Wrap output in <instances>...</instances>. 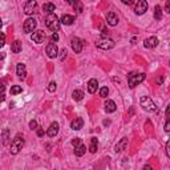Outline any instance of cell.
<instances>
[{"instance_id": "e0dca14e", "label": "cell", "mask_w": 170, "mask_h": 170, "mask_svg": "<svg viewBox=\"0 0 170 170\" xmlns=\"http://www.w3.org/2000/svg\"><path fill=\"white\" fill-rule=\"evenodd\" d=\"M145 48H156L158 45V39L156 36H152V37L146 39L145 40Z\"/></svg>"}, {"instance_id": "f546056e", "label": "cell", "mask_w": 170, "mask_h": 170, "mask_svg": "<svg viewBox=\"0 0 170 170\" xmlns=\"http://www.w3.org/2000/svg\"><path fill=\"white\" fill-rule=\"evenodd\" d=\"M8 133H9L8 129H5V130L3 132V144L4 145L8 144Z\"/></svg>"}, {"instance_id": "4fadbf2b", "label": "cell", "mask_w": 170, "mask_h": 170, "mask_svg": "<svg viewBox=\"0 0 170 170\" xmlns=\"http://www.w3.org/2000/svg\"><path fill=\"white\" fill-rule=\"evenodd\" d=\"M104 109L106 113H114L117 111V106H116L114 101H112V100H106L105 104H104Z\"/></svg>"}, {"instance_id": "ee69618b", "label": "cell", "mask_w": 170, "mask_h": 170, "mask_svg": "<svg viewBox=\"0 0 170 170\" xmlns=\"http://www.w3.org/2000/svg\"><path fill=\"white\" fill-rule=\"evenodd\" d=\"M169 113H170V105H168V108H166V118L169 120Z\"/></svg>"}, {"instance_id": "9c48e42d", "label": "cell", "mask_w": 170, "mask_h": 170, "mask_svg": "<svg viewBox=\"0 0 170 170\" xmlns=\"http://www.w3.org/2000/svg\"><path fill=\"white\" fill-rule=\"evenodd\" d=\"M71 45H72V49L75 51V53H81L82 47H84V41L79 37H73L71 40Z\"/></svg>"}, {"instance_id": "d6a6232c", "label": "cell", "mask_w": 170, "mask_h": 170, "mask_svg": "<svg viewBox=\"0 0 170 170\" xmlns=\"http://www.w3.org/2000/svg\"><path fill=\"white\" fill-rule=\"evenodd\" d=\"M29 129H31V130H36V129H37V121H36V120H32V121L29 122Z\"/></svg>"}, {"instance_id": "44dd1931", "label": "cell", "mask_w": 170, "mask_h": 170, "mask_svg": "<svg viewBox=\"0 0 170 170\" xmlns=\"http://www.w3.org/2000/svg\"><path fill=\"white\" fill-rule=\"evenodd\" d=\"M11 51L13 53H20V52H21V41L15 40V41L12 43V45H11Z\"/></svg>"}, {"instance_id": "4316f807", "label": "cell", "mask_w": 170, "mask_h": 170, "mask_svg": "<svg viewBox=\"0 0 170 170\" xmlns=\"http://www.w3.org/2000/svg\"><path fill=\"white\" fill-rule=\"evenodd\" d=\"M154 19L156 20L162 19V8L159 5H156V8H154Z\"/></svg>"}, {"instance_id": "4dcf8cb0", "label": "cell", "mask_w": 170, "mask_h": 170, "mask_svg": "<svg viewBox=\"0 0 170 170\" xmlns=\"http://www.w3.org/2000/svg\"><path fill=\"white\" fill-rule=\"evenodd\" d=\"M56 85H57V84H56L55 81H51V82H49V85H48V91L51 92V93H53V92L56 91V88H57Z\"/></svg>"}, {"instance_id": "3957f363", "label": "cell", "mask_w": 170, "mask_h": 170, "mask_svg": "<svg viewBox=\"0 0 170 170\" xmlns=\"http://www.w3.org/2000/svg\"><path fill=\"white\" fill-rule=\"evenodd\" d=\"M140 104H141V106L146 112H156L157 111V105H156L154 102H153V100L150 97H148V96H142V97L140 98Z\"/></svg>"}, {"instance_id": "7402d4cb", "label": "cell", "mask_w": 170, "mask_h": 170, "mask_svg": "<svg viewBox=\"0 0 170 170\" xmlns=\"http://www.w3.org/2000/svg\"><path fill=\"white\" fill-rule=\"evenodd\" d=\"M97 146H98V140L96 137H92L91 138V145H89V152L96 153L97 152Z\"/></svg>"}, {"instance_id": "5bb4252c", "label": "cell", "mask_w": 170, "mask_h": 170, "mask_svg": "<svg viewBox=\"0 0 170 170\" xmlns=\"http://www.w3.org/2000/svg\"><path fill=\"white\" fill-rule=\"evenodd\" d=\"M106 21H108V24L112 25V27L117 25L118 24V16L116 15L114 12H109L108 16H106Z\"/></svg>"}, {"instance_id": "74e56055", "label": "cell", "mask_w": 170, "mask_h": 170, "mask_svg": "<svg viewBox=\"0 0 170 170\" xmlns=\"http://www.w3.org/2000/svg\"><path fill=\"white\" fill-rule=\"evenodd\" d=\"M165 11L168 13H170V2H169V0L166 2V4H165Z\"/></svg>"}, {"instance_id": "6da1fadb", "label": "cell", "mask_w": 170, "mask_h": 170, "mask_svg": "<svg viewBox=\"0 0 170 170\" xmlns=\"http://www.w3.org/2000/svg\"><path fill=\"white\" fill-rule=\"evenodd\" d=\"M45 25L49 31H52L53 33H56L60 29V21L59 18L55 15V13H49L45 18Z\"/></svg>"}, {"instance_id": "f35d334b", "label": "cell", "mask_w": 170, "mask_h": 170, "mask_svg": "<svg viewBox=\"0 0 170 170\" xmlns=\"http://www.w3.org/2000/svg\"><path fill=\"white\" fill-rule=\"evenodd\" d=\"M51 40H52V41H57V40H59V35H57V33H53V35L51 36Z\"/></svg>"}, {"instance_id": "60d3db41", "label": "cell", "mask_w": 170, "mask_h": 170, "mask_svg": "<svg viewBox=\"0 0 170 170\" xmlns=\"http://www.w3.org/2000/svg\"><path fill=\"white\" fill-rule=\"evenodd\" d=\"M169 148H170V142L168 141V142H166V156H168V157H169V156H170V152H169Z\"/></svg>"}, {"instance_id": "f6af8a7d", "label": "cell", "mask_w": 170, "mask_h": 170, "mask_svg": "<svg viewBox=\"0 0 170 170\" xmlns=\"http://www.w3.org/2000/svg\"><path fill=\"white\" fill-rule=\"evenodd\" d=\"M142 170H153V168H152L150 165H145V166H144V169H142Z\"/></svg>"}, {"instance_id": "83f0119b", "label": "cell", "mask_w": 170, "mask_h": 170, "mask_svg": "<svg viewBox=\"0 0 170 170\" xmlns=\"http://www.w3.org/2000/svg\"><path fill=\"white\" fill-rule=\"evenodd\" d=\"M23 92V89H21V86L20 85H13L12 88H11V95H19V93H21Z\"/></svg>"}, {"instance_id": "d590c367", "label": "cell", "mask_w": 170, "mask_h": 170, "mask_svg": "<svg viewBox=\"0 0 170 170\" xmlns=\"http://www.w3.org/2000/svg\"><path fill=\"white\" fill-rule=\"evenodd\" d=\"M80 144H81V141H80V138H77V137H76V138H73V140H72V145L75 146V148H76V146H77V145H80Z\"/></svg>"}, {"instance_id": "ffe728a7", "label": "cell", "mask_w": 170, "mask_h": 170, "mask_svg": "<svg viewBox=\"0 0 170 170\" xmlns=\"http://www.w3.org/2000/svg\"><path fill=\"white\" fill-rule=\"evenodd\" d=\"M64 25H72L73 23H75V18H73L72 15H63L61 16V21Z\"/></svg>"}, {"instance_id": "d4e9b609", "label": "cell", "mask_w": 170, "mask_h": 170, "mask_svg": "<svg viewBox=\"0 0 170 170\" xmlns=\"http://www.w3.org/2000/svg\"><path fill=\"white\" fill-rule=\"evenodd\" d=\"M56 9V5L53 4V3H45L44 5H43V11H45L47 13H53V11Z\"/></svg>"}, {"instance_id": "d6986e66", "label": "cell", "mask_w": 170, "mask_h": 170, "mask_svg": "<svg viewBox=\"0 0 170 170\" xmlns=\"http://www.w3.org/2000/svg\"><path fill=\"white\" fill-rule=\"evenodd\" d=\"M126 145H128V138H122L121 141H120L118 144L114 146V152H116V153L122 152V150H124V149L126 148Z\"/></svg>"}, {"instance_id": "7c38bea8", "label": "cell", "mask_w": 170, "mask_h": 170, "mask_svg": "<svg viewBox=\"0 0 170 170\" xmlns=\"http://www.w3.org/2000/svg\"><path fill=\"white\" fill-rule=\"evenodd\" d=\"M57 133H59V124L57 122H52L51 125H49V128H48V130H47V134H48V137H56L57 136Z\"/></svg>"}, {"instance_id": "7bdbcfd3", "label": "cell", "mask_w": 170, "mask_h": 170, "mask_svg": "<svg viewBox=\"0 0 170 170\" xmlns=\"http://www.w3.org/2000/svg\"><path fill=\"white\" fill-rule=\"evenodd\" d=\"M122 3H124V4H128V5H132L133 4L132 0H122Z\"/></svg>"}, {"instance_id": "5b68a950", "label": "cell", "mask_w": 170, "mask_h": 170, "mask_svg": "<svg viewBox=\"0 0 170 170\" xmlns=\"http://www.w3.org/2000/svg\"><path fill=\"white\" fill-rule=\"evenodd\" d=\"M36 27H37V21H36L33 18H29L24 21V25H23V31L24 33H32L35 32Z\"/></svg>"}, {"instance_id": "836d02e7", "label": "cell", "mask_w": 170, "mask_h": 170, "mask_svg": "<svg viewBox=\"0 0 170 170\" xmlns=\"http://www.w3.org/2000/svg\"><path fill=\"white\" fill-rule=\"evenodd\" d=\"M101 39H109V31L108 29H102V32H101Z\"/></svg>"}, {"instance_id": "2e32d148", "label": "cell", "mask_w": 170, "mask_h": 170, "mask_svg": "<svg viewBox=\"0 0 170 170\" xmlns=\"http://www.w3.org/2000/svg\"><path fill=\"white\" fill-rule=\"evenodd\" d=\"M82 126H84V120H82L81 117L75 118L72 121V124H71V128L73 129V130H80Z\"/></svg>"}, {"instance_id": "7dc6e473", "label": "cell", "mask_w": 170, "mask_h": 170, "mask_svg": "<svg viewBox=\"0 0 170 170\" xmlns=\"http://www.w3.org/2000/svg\"><path fill=\"white\" fill-rule=\"evenodd\" d=\"M5 57V53H0V60H3Z\"/></svg>"}, {"instance_id": "30bf717a", "label": "cell", "mask_w": 170, "mask_h": 170, "mask_svg": "<svg viewBox=\"0 0 170 170\" xmlns=\"http://www.w3.org/2000/svg\"><path fill=\"white\" fill-rule=\"evenodd\" d=\"M146 11H148V2H145V0H140L137 4H136V8H134L136 15H144Z\"/></svg>"}, {"instance_id": "1f68e13d", "label": "cell", "mask_w": 170, "mask_h": 170, "mask_svg": "<svg viewBox=\"0 0 170 170\" xmlns=\"http://www.w3.org/2000/svg\"><path fill=\"white\" fill-rule=\"evenodd\" d=\"M5 45V35L3 32H0V48Z\"/></svg>"}, {"instance_id": "ba28073f", "label": "cell", "mask_w": 170, "mask_h": 170, "mask_svg": "<svg viewBox=\"0 0 170 170\" xmlns=\"http://www.w3.org/2000/svg\"><path fill=\"white\" fill-rule=\"evenodd\" d=\"M45 53H47V56H48L49 59L57 57V55H59L57 45H56L55 43H49V44L47 45V48H45Z\"/></svg>"}, {"instance_id": "bcb514c9", "label": "cell", "mask_w": 170, "mask_h": 170, "mask_svg": "<svg viewBox=\"0 0 170 170\" xmlns=\"http://www.w3.org/2000/svg\"><path fill=\"white\" fill-rule=\"evenodd\" d=\"M4 95H0V102H3V101H4Z\"/></svg>"}, {"instance_id": "484cf974", "label": "cell", "mask_w": 170, "mask_h": 170, "mask_svg": "<svg viewBox=\"0 0 170 170\" xmlns=\"http://www.w3.org/2000/svg\"><path fill=\"white\" fill-rule=\"evenodd\" d=\"M69 4L73 5V8H75V11L77 12V13H81L82 12V4L80 2H73V0H71V2H69Z\"/></svg>"}, {"instance_id": "c3c4849f", "label": "cell", "mask_w": 170, "mask_h": 170, "mask_svg": "<svg viewBox=\"0 0 170 170\" xmlns=\"http://www.w3.org/2000/svg\"><path fill=\"white\" fill-rule=\"evenodd\" d=\"M136 40H137V37H133L132 39V44H136Z\"/></svg>"}, {"instance_id": "603a6c76", "label": "cell", "mask_w": 170, "mask_h": 170, "mask_svg": "<svg viewBox=\"0 0 170 170\" xmlns=\"http://www.w3.org/2000/svg\"><path fill=\"white\" fill-rule=\"evenodd\" d=\"M85 145L84 144H80V145H77L75 148V154L77 156V157H81V156H84L85 154Z\"/></svg>"}, {"instance_id": "ab89813d", "label": "cell", "mask_w": 170, "mask_h": 170, "mask_svg": "<svg viewBox=\"0 0 170 170\" xmlns=\"http://www.w3.org/2000/svg\"><path fill=\"white\" fill-rule=\"evenodd\" d=\"M36 134H37V137H43V136H44V130H43V129H37V133H36Z\"/></svg>"}, {"instance_id": "b9f144b4", "label": "cell", "mask_w": 170, "mask_h": 170, "mask_svg": "<svg viewBox=\"0 0 170 170\" xmlns=\"http://www.w3.org/2000/svg\"><path fill=\"white\" fill-rule=\"evenodd\" d=\"M5 91V85H3V84H0V95H3Z\"/></svg>"}, {"instance_id": "e575fe53", "label": "cell", "mask_w": 170, "mask_h": 170, "mask_svg": "<svg viewBox=\"0 0 170 170\" xmlns=\"http://www.w3.org/2000/svg\"><path fill=\"white\" fill-rule=\"evenodd\" d=\"M57 56H59V59L61 60V61H63L64 59H66V49H63V51L60 52V55H57Z\"/></svg>"}, {"instance_id": "52a82bcc", "label": "cell", "mask_w": 170, "mask_h": 170, "mask_svg": "<svg viewBox=\"0 0 170 170\" xmlns=\"http://www.w3.org/2000/svg\"><path fill=\"white\" fill-rule=\"evenodd\" d=\"M37 12V3L35 0H29L24 5V13L25 15H35Z\"/></svg>"}, {"instance_id": "8fae6325", "label": "cell", "mask_w": 170, "mask_h": 170, "mask_svg": "<svg viewBox=\"0 0 170 170\" xmlns=\"http://www.w3.org/2000/svg\"><path fill=\"white\" fill-rule=\"evenodd\" d=\"M44 39H45V33H44V31H41V29L35 31L32 33V40L36 44H41V43L44 41Z\"/></svg>"}, {"instance_id": "8d00e7d4", "label": "cell", "mask_w": 170, "mask_h": 170, "mask_svg": "<svg viewBox=\"0 0 170 170\" xmlns=\"http://www.w3.org/2000/svg\"><path fill=\"white\" fill-rule=\"evenodd\" d=\"M165 132H166V133L170 132V121H169V120H166V124H165Z\"/></svg>"}, {"instance_id": "9a60e30c", "label": "cell", "mask_w": 170, "mask_h": 170, "mask_svg": "<svg viewBox=\"0 0 170 170\" xmlns=\"http://www.w3.org/2000/svg\"><path fill=\"white\" fill-rule=\"evenodd\" d=\"M98 89V81L96 79H91L88 81V92L89 93H96V91Z\"/></svg>"}, {"instance_id": "681fc988", "label": "cell", "mask_w": 170, "mask_h": 170, "mask_svg": "<svg viewBox=\"0 0 170 170\" xmlns=\"http://www.w3.org/2000/svg\"><path fill=\"white\" fill-rule=\"evenodd\" d=\"M2 25H3V21H2V19H0V28H2Z\"/></svg>"}, {"instance_id": "ac0fdd59", "label": "cell", "mask_w": 170, "mask_h": 170, "mask_svg": "<svg viewBox=\"0 0 170 170\" xmlns=\"http://www.w3.org/2000/svg\"><path fill=\"white\" fill-rule=\"evenodd\" d=\"M16 75L19 76L21 80H24L25 79V76H27V69H25V65L24 64H18V66H16Z\"/></svg>"}, {"instance_id": "f1b7e54d", "label": "cell", "mask_w": 170, "mask_h": 170, "mask_svg": "<svg viewBox=\"0 0 170 170\" xmlns=\"http://www.w3.org/2000/svg\"><path fill=\"white\" fill-rule=\"evenodd\" d=\"M108 95H109V89H108V86H102V88L100 89V97L105 98Z\"/></svg>"}, {"instance_id": "cb8c5ba5", "label": "cell", "mask_w": 170, "mask_h": 170, "mask_svg": "<svg viewBox=\"0 0 170 170\" xmlns=\"http://www.w3.org/2000/svg\"><path fill=\"white\" fill-rule=\"evenodd\" d=\"M84 92L82 91H80V89H76V91H73V93H72V97H73V100H76V101H81L82 98H84Z\"/></svg>"}, {"instance_id": "7a4b0ae2", "label": "cell", "mask_w": 170, "mask_h": 170, "mask_svg": "<svg viewBox=\"0 0 170 170\" xmlns=\"http://www.w3.org/2000/svg\"><path fill=\"white\" fill-rule=\"evenodd\" d=\"M145 73H136V72H132L128 75V82H129V88H134L136 85L141 84L142 81L145 80Z\"/></svg>"}, {"instance_id": "8992f818", "label": "cell", "mask_w": 170, "mask_h": 170, "mask_svg": "<svg viewBox=\"0 0 170 170\" xmlns=\"http://www.w3.org/2000/svg\"><path fill=\"white\" fill-rule=\"evenodd\" d=\"M96 45H97L98 48L108 51V49H112L113 47H114V40H112V39H101V40H98V41H96Z\"/></svg>"}, {"instance_id": "277c9868", "label": "cell", "mask_w": 170, "mask_h": 170, "mask_svg": "<svg viewBox=\"0 0 170 170\" xmlns=\"http://www.w3.org/2000/svg\"><path fill=\"white\" fill-rule=\"evenodd\" d=\"M23 146H24V140L20 138L19 136H18V137H16V138L12 141V144H11V149H9V152H11V154L16 156V154H18V153L23 149Z\"/></svg>"}]
</instances>
